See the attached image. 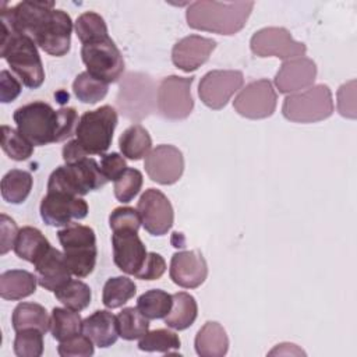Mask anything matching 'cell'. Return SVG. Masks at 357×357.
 I'll list each match as a JSON object with an SVG mask.
<instances>
[{"label": "cell", "mask_w": 357, "mask_h": 357, "mask_svg": "<svg viewBox=\"0 0 357 357\" xmlns=\"http://www.w3.org/2000/svg\"><path fill=\"white\" fill-rule=\"evenodd\" d=\"M0 13L15 31L29 35L50 56H64L70 50L73 21L64 10L54 8L53 1H21Z\"/></svg>", "instance_id": "obj_1"}, {"label": "cell", "mask_w": 357, "mask_h": 357, "mask_svg": "<svg viewBox=\"0 0 357 357\" xmlns=\"http://www.w3.org/2000/svg\"><path fill=\"white\" fill-rule=\"evenodd\" d=\"M13 117L18 131L38 146L64 141L73 135L78 124L74 107L54 110L49 103L40 100L18 107Z\"/></svg>", "instance_id": "obj_2"}, {"label": "cell", "mask_w": 357, "mask_h": 357, "mask_svg": "<svg viewBox=\"0 0 357 357\" xmlns=\"http://www.w3.org/2000/svg\"><path fill=\"white\" fill-rule=\"evenodd\" d=\"M254 8V1H209L190 4L185 13L187 24L192 29L219 35H234L244 28Z\"/></svg>", "instance_id": "obj_3"}, {"label": "cell", "mask_w": 357, "mask_h": 357, "mask_svg": "<svg viewBox=\"0 0 357 357\" xmlns=\"http://www.w3.org/2000/svg\"><path fill=\"white\" fill-rule=\"evenodd\" d=\"M0 56L28 88H39L45 81V70L35 40L1 21Z\"/></svg>", "instance_id": "obj_4"}, {"label": "cell", "mask_w": 357, "mask_h": 357, "mask_svg": "<svg viewBox=\"0 0 357 357\" xmlns=\"http://www.w3.org/2000/svg\"><path fill=\"white\" fill-rule=\"evenodd\" d=\"M107 183L100 166L92 158H84L74 163L59 166L49 177L47 192H64L70 195H85L102 188Z\"/></svg>", "instance_id": "obj_5"}, {"label": "cell", "mask_w": 357, "mask_h": 357, "mask_svg": "<svg viewBox=\"0 0 357 357\" xmlns=\"http://www.w3.org/2000/svg\"><path fill=\"white\" fill-rule=\"evenodd\" d=\"M63 254L71 273L77 278H86L96 264V237L89 226L71 223L57 231Z\"/></svg>", "instance_id": "obj_6"}, {"label": "cell", "mask_w": 357, "mask_h": 357, "mask_svg": "<svg viewBox=\"0 0 357 357\" xmlns=\"http://www.w3.org/2000/svg\"><path fill=\"white\" fill-rule=\"evenodd\" d=\"M117 126V112L105 105L85 112L75 127V139L88 155H103L112 145L113 132Z\"/></svg>", "instance_id": "obj_7"}, {"label": "cell", "mask_w": 357, "mask_h": 357, "mask_svg": "<svg viewBox=\"0 0 357 357\" xmlns=\"http://www.w3.org/2000/svg\"><path fill=\"white\" fill-rule=\"evenodd\" d=\"M283 116L294 123H317L325 120L333 113L332 92L328 85L318 84L290 93L284 98L282 106Z\"/></svg>", "instance_id": "obj_8"}, {"label": "cell", "mask_w": 357, "mask_h": 357, "mask_svg": "<svg viewBox=\"0 0 357 357\" xmlns=\"http://www.w3.org/2000/svg\"><path fill=\"white\" fill-rule=\"evenodd\" d=\"M81 57L86 71L106 84L116 82L123 75L124 59L109 36L82 45Z\"/></svg>", "instance_id": "obj_9"}, {"label": "cell", "mask_w": 357, "mask_h": 357, "mask_svg": "<svg viewBox=\"0 0 357 357\" xmlns=\"http://www.w3.org/2000/svg\"><path fill=\"white\" fill-rule=\"evenodd\" d=\"M153 81L142 73H130L120 84L117 106L127 119L142 120L153 109Z\"/></svg>", "instance_id": "obj_10"}, {"label": "cell", "mask_w": 357, "mask_h": 357, "mask_svg": "<svg viewBox=\"0 0 357 357\" xmlns=\"http://www.w3.org/2000/svg\"><path fill=\"white\" fill-rule=\"evenodd\" d=\"M194 77H165L156 91V107L160 116L169 120H183L194 109L191 85Z\"/></svg>", "instance_id": "obj_11"}, {"label": "cell", "mask_w": 357, "mask_h": 357, "mask_svg": "<svg viewBox=\"0 0 357 357\" xmlns=\"http://www.w3.org/2000/svg\"><path fill=\"white\" fill-rule=\"evenodd\" d=\"M250 47L258 57H279L290 60L303 57L307 52L304 43L293 39L291 33L282 26H268L257 31L251 40Z\"/></svg>", "instance_id": "obj_12"}, {"label": "cell", "mask_w": 357, "mask_h": 357, "mask_svg": "<svg viewBox=\"0 0 357 357\" xmlns=\"http://www.w3.org/2000/svg\"><path fill=\"white\" fill-rule=\"evenodd\" d=\"M244 77L237 70H213L206 73L198 85L202 103L213 110L223 109L230 98L243 86Z\"/></svg>", "instance_id": "obj_13"}, {"label": "cell", "mask_w": 357, "mask_h": 357, "mask_svg": "<svg viewBox=\"0 0 357 357\" xmlns=\"http://www.w3.org/2000/svg\"><path fill=\"white\" fill-rule=\"evenodd\" d=\"M276 102L278 96L272 82L269 79H257L238 92L233 100V107L240 116L257 120L272 116Z\"/></svg>", "instance_id": "obj_14"}, {"label": "cell", "mask_w": 357, "mask_h": 357, "mask_svg": "<svg viewBox=\"0 0 357 357\" xmlns=\"http://www.w3.org/2000/svg\"><path fill=\"white\" fill-rule=\"evenodd\" d=\"M137 211L144 229L152 236H163L173 226L174 213L172 204L167 197L156 188L145 190L137 204Z\"/></svg>", "instance_id": "obj_15"}, {"label": "cell", "mask_w": 357, "mask_h": 357, "mask_svg": "<svg viewBox=\"0 0 357 357\" xmlns=\"http://www.w3.org/2000/svg\"><path fill=\"white\" fill-rule=\"evenodd\" d=\"M88 215L85 199L64 192H47L40 202V216L47 226H68Z\"/></svg>", "instance_id": "obj_16"}, {"label": "cell", "mask_w": 357, "mask_h": 357, "mask_svg": "<svg viewBox=\"0 0 357 357\" xmlns=\"http://www.w3.org/2000/svg\"><path fill=\"white\" fill-rule=\"evenodd\" d=\"M145 170L152 181L163 185L174 184L184 172V158L173 145H158L145 156Z\"/></svg>", "instance_id": "obj_17"}, {"label": "cell", "mask_w": 357, "mask_h": 357, "mask_svg": "<svg viewBox=\"0 0 357 357\" xmlns=\"http://www.w3.org/2000/svg\"><path fill=\"white\" fill-rule=\"evenodd\" d=\"M113 259L120 271L127 275H135L146 259V248L137 230H114L112 234Z\"/></svg>", "instance_id": "obj_18"}, {"label": "cell", "mask_w": 357, "mask_h": 357, "mask_svg": "<svg viewBox=\"0 0 357 357\" xmlns=\"http://www.w3.org/2000/svg\"><path fill=\"white\" fill-rule=\"evenodd\" d=\"M169 273L176 284L184 289H195L205 282L208 265L202 254L197 250L178 251L172 257Z\"/></svg>", "instance_id": "obj_19"}, {"label": "cell", "mask_w": 357, "mask_h": 357, "mask_svg": "<svg viewBox=\"0 0 357 357\" xmlns=\"http://www.w3.org/2000/svg\"><path fill=\"white\" fill-rule=\"evenodd\" d=\"M317 78V64L308 57L284 60L275 75V85L280 93H296L312 86Z\"/></svg>", "instance_id": "obj_20"}, {"label": "cell", "mask_w": 357, "mask_h": 357, "mask_svg": "<svg viewBox=\"0 0 357 357\" xmlns=\"http://www.w3.org/2000/svg\"><path fill=\"white\" fill-rule=\"evenodd\" d=\"M216 47V40L199 35H190L180 39L172 50L173 64L185 71H195L208 61L211 53Z\"/></svg>", "instance_id": "obj_21"}, {"label": "cell", "mask_w": 357, "mask_h": 357, "mask_svg": "<svg viewBox=\"0 0 357 357\" xmlns=\"http://www.w3.org/2000/svg\"><path fill=\"white\" fill-rule=\"evenodd\" d=\"M35 272L39 286L49 291L57 290L71 279V271L67 265L64 254L50 247L35 264Z\"/></svg>", "instance_id": "obj_22"}, {"label": "cell", "mask_w": 357, "mask_h": 357, "mask_svg": "<svg viewBox=\"0 0 357 357\" xmlns=\"http://www.w3.org/2000/svg\"><path fill=\"white\" fill-rule=\"evenodd\" d=\"M82 333L98 347H109L119 337L117 319L107 310H98L82 321Z\"/></svg>", "instance_id": "obj_23"}, {"label": "cell", "mask_w": 357, "mask_h": 357, "mask_svg": "<svg viewBox=\"0 0 357 357\" xmlns=\"http://www.w3.org/2000/svg\"><path fill=\"white\" fill-rule=\"evenodd\" d=\"M194 344L201 357H223L229 350V337L219 322L208 321L198 331Z\"/></svg>", "instance_id": "obj_24"}, {"label": "cell", "mask_w": 357, "mask_h": 357, "mask_svg": "<svg viewBox=\"0 0 357 357\" xmlns=\"http://www.w3.org/2000/svg\"><path fill=\"white\" fill-rule=\"evenodd\" d=\"M36 275L22 271L11 269L0 275V296L4 300H22L36 290Z\"/></svg>", "instance_id": "obj_25"}, {"label": "cell", "mask_w": 357, "mask_h": 357, "mask_svg": "<svg viewBox=\"0 0 357 357\" xmlns=\"http://www.w3.org/2000/svg\"><path fill=\"white\" fill-rule=\"evenodd\" d=\"M50 247L52 245L49 240L42 234L39 229L25 226L18 231L14 251L21 259L35 264Z\"/></svg>", "instance_id": "obj_26"}, {"label": "cell", "mask_w": 357, "mask_h": 357, "mask_svg": "<svg viewBox=\"0 0 357 357\" xmlns=\"http://www.w3.org/2000/svg\"><path fill=\"white\" fill-rule=\"evenodd\" d=\"M173 305L170 312L165 317V324L176 331H184L190 328L198 315V305L195 298L185 293L178 291L172 294Z\"/></svg>", "instance_id": "obj_27"}, {"label": "cell", "mask_w": 357, "mask_h": 357, "mask_svg": "<svg viewBox=\"0 0 357 357\" xmlns=\"http://www.w3.org/2000/svg\"><path fill=\"white\" fill-rule=\"evenodd\" d=\"M11 324L15 332L26 328H36L46 333L50 331V318L43 305L36 303H20L14 311Z\"/></svg>", "instance_id": "obj_28"}, {"label": "cell", "mask_w": 357, "mask_h": 357, "mask_svg": "<svg viewBox=\"0 0 357 357\" xmlns=\"http://www.w3.org/2000/svg\"><path fill=\"white\" fill-rule=\"evenodd\" d=\"M119 146L123 156L131 160H139L151 152L152 139L141 124H132L120 135Z\"/></svg>", "instance_id": "obj_29"}, {"label": "cell", "mask_w": 357, "mask_h": 357, "mask_svg": "<svg viewBox=\"0 0 357 357\" xmlns=\"http://www.w3.org/2000/svg\"><path fill=\"white\" fill-rule=\"evenodd\" d=\"M50 332L59 342H64L82 332V319L78 311L54 307L50 315Z\"/></svg>", "instance_id": "obj_30"}, {"label": "cell", "mask_w": 357, "mask_h": 357, "mask_svg": "<svg viewBox=\"0 0 357 357\" xmlns=\"http://www.w3.org/2000/svg\"><path fill=\"white\" fill-rule=\"evenodd\" d=\"M32 188L31 173L20 169L10 170L1 178V197L8 204H21L26 199Z\"/></svg>", "instance_id": "obj_31"}, {"label": "cell", "mask_w": 357, "mask_h": 357, "mask_svg": "<svg viewBox=\"0 0 357 357\" xmlns=\"http://www.w3.org/2000/svg\"><path fill=\"white\" fill-rule=\"evenodd\" d=\"M173 305V296L160 289H152L141 294L137 300V308L148 319L165 318Z\"/></svg>", "instance_id": "obj_32"}, {"label": "cell", "mask_w": 357, "mask_h": 357, "mask_svg": "<svg viewBox=\"0 0 357 357\" xmlns=\"http://www.w3.org/2000/svg\"><path fill=\"white\" fill-rule=\"evenodd\" d=\"M137 286L127 276H116L107 279L102 291V303L107 308H119L135 296Z\"/></svg>", "instance_id": "obj_33"}, {"label": "cell", "mask_w": 357, "mask_h": 357, "mask_svg": "<svg viewBox=\"0 0 357 357\" xmlns=\"http://www.w3.org/2000/svg\"><path fill=\"white\" fill-rule=\"evenodd\" d=\"M116 319L119 336L124 340L141 339L149 331V319L145 318L137 307L123 308Z\"/></svg>", "instance_id": "obj_34"}, {"label": "cell", "mask_w": 357, "mask_h": 357, "mask_svg": "<svg viewBox=\"0 0 357 357\" xmlns=\"http://www.w3.org/2000/svg\"><path fill=\"white\" fill-rule=\"evenodd\" d=\"M54 296L67 308L74 311H82L89 305L92 293L86 283L70 279L67 283L54 290Z\"/></svg>", "instance_id": "obj_35"}, {"label": "cell", "mask_w": 357, "mask_h": 357, "mask_svg": "<svg viewBox=\"0 0 357 357\" xmlns=\"http://www.w3.org/2000/svg\"><path fill=\"white\" fill-rule=\"evenodd\" d=\"M109 89V84L95 78L88 71L78 74L73 82V91L82 103L93 105L102 100Z\"/></svg>", "instance_id": "obj_36"}, {"label": "cell", "mask_w": 357, "mask_h": 357, "mask_svg": "<svg viewBox=\"0 0 357 357\" xmlns=\"http://www.w3.org/2000/svg\"><path fill=\"white\" fill-rule=\"evenodd\" d=\"M74 28H75V33L82 45L92 43V42H96V40H100V39H105L109 36L105 20L93 11L82 13L77 18Z\"/></svg>", "instance_id": "obj_37"}, {"label": "cell", "mask_w": 357, "mask_h": 357, "mask_svg": "<svg viewBox=\"0 0 357 357\" xmlns=\"http://www.w3.org/2000/svg\"><path fill=\"white\" fill-rule=\"evenodd\" d=\"M180 337L177 333L169 329H155L148 331L138 342V347L142 351H159L170 353L172 350L180 349Z\"/></svg>", "instance_id": "obj_38"}, {"label": "cell", "mask_w": 357, "mask_h": 357, "mask_svg": "<svg viewBox=\"0 0 357 357\" xmlns=\"http://www.w3.org/2000/svg\"><path fill=\"white\" fill-rule=\"evenodd\" d=\"M1 148L13 160H26L33 153V145L18 131L8 126L1 127Z\"/></svg>", "instance_id": "obj_39"}, {"label": "cell", "mask_w": 357, "mask_h": 357, "mask_svg": "<svg viewBox=\"0 0 357 357\" xmlns=\"http://www.w3.org/2000/svg\"><path fill=\"white\" fill-rule=\"evenodd\" d=\"M43 332L36 328H26L17 332L14 353L18 357H39L43 353Z\"/></svg>", "instance_id": "obj_40"}, {"label": "cell", "mask_w": 357, "mask_h": 357, "mask_svg": "<svg viewBox=\"0 0 357 357\" xmlns=\"http://www.w3.org/2000/svg\"><path fill=\"white\" fill-rule=\"evenodd\" d=\"M142 187V174L137 169L127 167L114 180V197L120 202H130Z\"/></svg>", "instance_id": "obj_41"}, {"label": "cell", "mask_w": 357, "mask_h": 357, "mask_svg": "<svg viewBox=\"0 0 357 357\" xmlns=\"http://www.w3.org/2000/svg\"><path fill=\"white\" fill-rule=\"evenodd\" d=\"M57 353L61 357H89L93 354V343L86 335H75L64 342H60Z\"/></svg>", "instance_id": "obj_42"}, {"label": "cell", "mask_w": 357, "mask_h": 357, "mask_svg": "<svg viewBox=\"0 0 357 357\" xmlns=\"http://www.w3.org/2000/svg\"><path fill=\"white\" fill-rule=\"evenodd\" d=\"M141 216L138 211L130 206H120L113 209V212L109 216V225L110 229L114 230H124V229H131L137 230L141 226Z\"/></svg>", "instance_id": "obj_43"}, {"label": "cell", "mask_w": 357, "mask_h": 357, "mask_svg": "<svg viewBox=\"0 0 357 357\" xmlns=\"http://www.w3.org/2000/svg\"><path fill=\"white\" fill-rule=\"evenodd\" d=\"M165 271H166L165 258L160 254L148 252L144 265L134 276L141 280H156L165 273Z\"/></svg>", "instance_id": "obj_44"}, {"label": "cell", "mask_w": 357, "mask_h": 357, "mask_svg": "<svg viewBox=\"0 0 357 357\" xmlns=\"http://www.w3.org/2000/svg\"><path fill=\"white\" fill-rule=\"evenodd\" d=\"M356 81L351 79L343 84L337 91V110L343 117L356 119V95H354Z\"/></svg>", "instance_id": "obj_45"}, {"label": "cell", "mask_w": 357, "mask_h": 357, "mask_svg": "<svg viewBox=\"0 0 357 357\" xmlns=\"http://www.w3.org/2000/svg\"><path fill=\"white\" fill-rule=\"evenodd\" d=\"M99 166L107 181H114L127 169V163L124 158L117 152L105 153L100 159Z\"/></svg>", "instance_id": "obj_46"}, {"label": "cell", "mask_w": 357, "mask_h": 357, "mask_svg": "<svg viewBox=\"0 0 357 357\" xmlns=\"http://www.w3.org/2000/svg\"><path fill=\"white\" fill-rule=\"evenodd\" d=\"M0 219V254L4 255L11 248H14L20 230L17 227V223L6 213H1Z\"/></svg>", "instance_id": "obj_47"}, {"label": "cell", "mask_w": 357, "mask_h": 357, "mask_svg": "<svg viewBox=\"0 0 357 357\" xmlns=\"http://www.w3.org/2000/svg\"><path fill=\"white\" fill-rule=\"evenodd\" d=\"M21 93V84L14 78L10 71L3 70L0 73V102H13Z\"/></svg>", "instance_id": "obj_48"}, {"label": "cell", "mask_w": 357, "mask_h": 357, "mask_svg": "<svg viewBox=\"0 0 357 357\" xmlns=\"http://www.w3.org/2000/svg\"><path fill=\"white\" fill-rule=\"evenodd\" d=\"M84 158H88V153L77 139H71L63 146V159L66 163H74Z\"/></svg>", "instance_id": "obj_49"}, {"label": "cell", "mask_w": 357, "mask_h": 357, "mask_svg": "<svg viewBox=\"0 0 357 357\" xmlns=\"http://www.w3.org/2000/svg\"><path fill=\"white\" fill-rule=\"evenodd\" d=\"M275 354H305L303 350H300L296 344L293 343H280L278 344L273 350L269 351V356H275Z\"/></svg>", "instance_id": "obj_50"}]
</instances>
